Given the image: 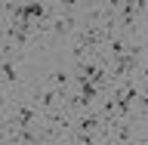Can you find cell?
I'll return each mask as SVG.
<instances>
[{
    "mask_svg": "<svg viewBox=\"0 0 148 145\" xmlns=\"http://www.w3.org/2000/svg\"><path fill=\"white\" fill-rule=\"evenodd\" d=\"M43 80L49 83V87H56L62 96H68V93H71V74H68V71H62V68H59V71H49Z\"/></svg>",
    "mask_w": 148,
    "mask_h": 145,
    "instance_id": "obj_1",
    "label": "cell"
}]
</instances>
